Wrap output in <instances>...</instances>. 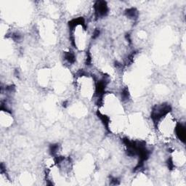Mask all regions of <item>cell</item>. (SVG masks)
<instances>
[{
  "label": "cell",
  "mask_w": 186,
  "mask_h": 186,
  "mask_svg": "<svg viewBox=\"0 0 186 186\" xmlns=\"http://www.w3.org/2000/svg\"><path fill=\"white\" fill-rule=\"evenodd\" d=\"M58 150V145H52V146H50V151L52 155H55V154L57 153Z\"/></svg>",
  "instance_id": "277c9868"
},
{
  "label": "cell",
  "mask_w": 186,
  "mask_h": 186,
  "mask_svg": "<svg viewBox=\"0 0 186 186\" xmlns=\"http://www.w3.org/2000/svg\"><path fill=\"white\" fill-rule=\"evenodd\" d=\"M65 59L69 63H74L75 61H76V57H75L74 53L68 52L65 54Z\"/></svg>",
  "instance_id": "3957f363"
},
{
  "label": "cell",
  "mask_w": 186,
  "mask_h": 186,
  "mask_svg": "<svg viewBox=\"0 0 186 186\" xmlns=\"http://www.w3.org/2000/svg\"><path fill=\"white\" fill-rule=\"evenodd\" d=\"M175 132H176L177 136L178 137V138H179L180 140H181V141L185 142V127H184V126H183L182 125H180V124H178V125L176 126Z\"/></svg>",
  "instance_id": "7a4b0ae2"
},
{
  "label": "cell",
  "mask_w": 186,
  "mask_h": 186,
  "mask_svg": "<svg viewBox=\"0 0 186 186\" xmlns=\"http://www.w3.org/2000/svg\"><path fill=\"white\" fill-rule=\"evenodd\" d=\"M95 14L97 17L106 16L108 12V7L105 2H97L95 7Z\"/></svg>",
  "instance_id": "6da1fadb"
}]
</instances>
